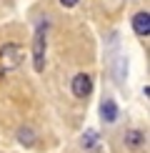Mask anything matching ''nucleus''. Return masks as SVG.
<instances>
[{"instance_id": "7", "label": "nucleus", "mask_w": 150, "mask_h": 153, "mask_svg": "<svg viewBox=\"0 0 150 153\" xmlns=\"http://www.w3.org/2000/svg\"><path fill=\"white\" fill-rule=\"evenodd\" d=\"M18 138H20L23 146H33V143H35V136H33V131H30V128H20Z\"/></svg>"}, {"instance_id": "2", "label": "nucleus", "mask_w": 150, "mask_h": 153, "mask_svg": "<svg viewBox=\"0 0 150 153\" xmlns=\"http://www.w3.org/2000/svg\"><path fill=\"white\" fill-rule=\"evenodd\" d=\"M33 63H35V71L40 73L45 68V25H38L35 30V43H33Z\"/></svg>"}, {"instance_id": "4", "label": "nucleus", "mask_w": 150, "mask_h": 153, "mask_svg": "<svg viewBox=\"0 0 150 153\" xmlns=\"http://www.w3.org/2000/svg\"><path fill=\"white\" fill-rule=\"evenodd\" d=\"M133 30H135L140 38H148V35H150V13H148V10L135 13V18H133Z\"/></svg>"}, {"instance_id": "5", "label": "nucleus", "mask_w": 150, "mask_h": 153, "mask_svg": "<svg viewBox=\"0 0 150 153\" xmlns=\"http://www.w3.org/2000/svg\"><path fill=\"white\" fill-rule=\"evenodd\" d=\"M125 146H128V148H133V151L143 148V146H145V133L138 131V128L128 131V133H125Z\"/></svg>"}, {"instance_id": "3", "label": "nucleus", "mask_w": 150, "mask_h": 153, "mask_svg": "<svg viewBox=\"0 0 150 153\" xmlns=\"http://www.w3.org/2000/svg\"><path fill=\"white\" fill-rule=\"evenodd\" d=\"M73 93H75V98H88L93 93V78L88 73H78L73 78Z\"/></svg>"}, {"instance_id": "8", "label": "nucleus", "mask_w": 150, "mask_h": 153, "mask_svg": "<svg viewBox=\"0 0 150 153\" xmlns=\"http://www.w3.org/2000/svg\"><path fill=\"white\" fill-rule=\"evenodd\" d=\"M83 146H85V148H95V146H98V133H95V131H85Z\"/></svg>"}, {"instance_id": "9", "label": "nucleus", "mask_w": 150, "mask_h": 153, "mask_svg": "<svg viewBox=\"0 0 150 153\" xmlns=\"http://www.w3.org/2000/svg\"><path fill=\"white\" fill-rule=\"evenodd\" d=\"M78 3H80V0H60L62 8H73V5H78Z\"/></svg>"}, {"instance_id": "6", "label": "nucleus", "mask_w": 150, "mask_h": 153, "mask_svg": "<svg viewBox=\"0 0 150 153\" xmlns=\"http://www.w3.org/2000/svg\"><path fill=\"white\" fill-rule=\"evenodd\" d=\"M100 113H103V120H108V123H115V120H118V105H115V100L105 98V100H103V105H100Z\"/></svg>"}, {"instance_id": "1", "label": "nucleus", "mask_w": 150, "mask_h": 153, "mask_svg": "<svg viewBox=\"0 0 150 153\" xmlns=\"http://www.w3.org/2000/svg\"><path fill=\"white\" fill-rule=\"evenodd\" d=\"M23 58H25V53L18 43H8V45L0 48V68L3 71H15L23 63Z\"/></svg>"}]
</instances>
